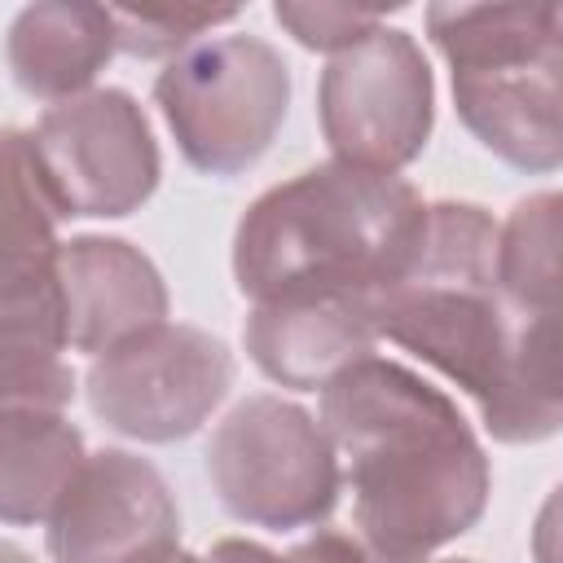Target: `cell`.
<instances>
[{"label": "cell", "mask_w": 563, "mask_h": 563, "mask_svg": "<svg viewBox=\"0 0 563 563\" xmlns=\"http://www.w3.org/2000/svg\"><path fill=\"white\" fill-rule=\"evenodd\" d=\"M497 220L479 202H427L409 268L365 303L378 339L462 387L501 444H541L563 422L554 312L497 290Z\"/></svg>", "instance_id": "1"}, {"label": "cell", "mask_w": 563, "mask_h": 563, "mask_svg": "<svg viewBox=\"0 0 563 563\" xmlns=\"http://www.w3.org/2000/svg\"><path fill=\"white\" fill-rule=\"evenodd\" d=\"M369 563H427L471 532L493 471L462 409L400 361L365 356L321 387V418Z\"/></svg>", "instance_id": "2"}, {"label": "cell", "mask_w": 563, "mask_h": 563, "mask_svg": "<svg viewBox=\"0 0 563 563\" xmlns=\"http://www.w3.org/2000/svg\"><path fill=\"white\" fill-rule=\"evenodd\" d=\"M427 202L400 176L317 163L264 189L233 233V282L251 303H369L413 260Z\"/></svg>", "instance_id": "3"}, {"label": "cell", "mask_w": 563, "mask_h": 563, "mask_svg": "<svg viewBox=\"0 0 563 563\" xmlns=\"http://www.w3.org/2000/svg\"><path fill=\"white\" fill-rule=\"evenodd\" d=\"M427 35L453 75L466 132L519 172H554L563 158L559 4H431Z\"/></svg>", "instance_id": "4"}, {"label": "cell", "mask_w": 563, "mask_h": 563, "mask_svg": "<svg viewBox=\"0 0 563 563\" xmlns=\"http://www.w3.org/2000/svg\"><path fill=\"white\" fill-rule=\"evenodd\" d=\"M154 106L185 163L229 180L277 141L290 110V66L260 35H216L158 70Z\"/></svg>", "instance_id": "5"}, {"label": "cell", "mask_w": 563, "mask_h": 563, "mask_svg": "<svg viewBox=\"0 0 563 563\" xmlns=\"http://www.w3.org/2000/svg\"><path fill=\"white\" fill-rule=\"evenodd\" d=\"M202 457L216 501L238 523L268 532L321 523L343 488L325 427L273 391L238 400L216 422Z\"/></svg>", "instance_id": "6"}, {"label": "cell", "mask_w": 563, "mask_h": 563, "mask_svg": "<svg viewBox=\"0 0 563 563\" xmlns=\"http://www.w3.org/2000/svg\"><path fill=\"white\" fill-rule=\"evenodd\" d=\"M233 352L198 325L158 321L101 356L84 374L88 409L114 435L176 444L194 435L233 387Z\"/></svg>", "instance_id": "7"}, {"label": "cell", "mask_w": 563, "mask_h": 563, "mask_svg": "<svg viewBox=\"0 0 563 563\" xmlns=\"http://www.w3.org/2000/svg\"><path fill=\"white\" fill-rule=\"evenodd\" d=\"M317 119L334 163L383 176L409 167L435 123V79L418 40L383 22L334 53L317 84Z\"/></svg>", "instance_id": "8"}, {"label": "cell", "mask_w": 563, "mask_h": 563, "mask_svg": "<svg viewBox=\"0 0 563 563\" xmlns=\"http://www.w3.org/2000/svg\"><path fill=\"white\" fill-rule=\"evenodd\" d=\"M31 145L62 220H123L150 202L163 176L150 119L123 88L53 101L31 128Z\"/></svg>", "instance_id": "9"}, {"label": "cell", "mask_w": 563, "mask_h": 563, "mask_svg": "<svg viewBox=\"0 0 563 563\" xmlns=\"http://www.w3.org/2000/svg\"><path fill=\"white\" fill-rule=\"evenodd\" d=\"M44 545L53 563H167L180 550V506L150 457L97 449L53 506Z\"/></svg>", "instance_id": "10"}, {"label": "cell", "mask_w": 563, "mask_h": 563, "mask_svg": "<svg viewBox=\"0 0 563 563\" xmlns=\"http://www.w3.org/2000/svg\"><path fill=\"white\" fill-rule=\"evenodd\" d=\"M57 207L26 128H0V339L66 352L57 303Z\"/></svg>", "instance_id": "11"}, {"label": "cell", "mask_w": 563, "mask_h": 563, "mask_svg": "<svg viewBox=\"0 0 563 563\" xmlns=\"http://www.w3.org/2000/svg\"><path fill=\"white\" fill-rule=\"evenodd\" d=\"M57 303L70 352L101 356L106 347L167 321V282L154 260L106 233H79L57 246Z\"/></svg>", "instance_id": "12"}, {"label": "cell", "mask_w": 563, "mask_h": 563, "mask_svg": "<svg viewBox=\"0 0 563 563\" xmlns=\"http://www.w3.org/2000/svg\"><path fill=\"white\" fill-rule=\"evenodd\" d=\"M374 325L352 299H282L251 303L242 347L264 378L290 391H321L347 365L374 356Z\"/></svg>", "instance_id": "13"}, {"label": "cell", "mask_w": 563, "mask_h": 563, "mask_svg": "<svg viewBox=\"0 0 563 563\" xmlns=\"http://www.w3.org/2000/svg\"><path fill=\"white\" fill-rule=\"evenodd\" d=\"M114 57V22L106 4L44 0L26 4L4 35V66L26 97L66 101L92 88Z\"/></svg>", "instance_id": "14"}, {"label": "cell", "mask_w": 563, "mask_h": 563, "mask_svg": "<svg viewBox=\"0 0 563 563\" xmlns=\"http://www.w3.org/2000/svg\"><path fill=\"white\" fill-rule=\"evenodd\" d=\"M84 457V431L66 413H0V523H48Z\"/></svg>", "instance_id": "15"}, {"label": "cell", "mask_w": 563, "mask_h": 563, "mask_svg": "<svg viewBox=\"0 0 563 563\" xmlns=\"http://www.w3.org/2000/svg\"><path fill=\"white\" fill-rule=\"evenodd\" d=\"M559 194L541 189L515 202L497 224V290L523 312H554L559 295Z\"/></svg>", "instance_id": "16"}, {"label": "cell", "mask_w": 563, "mask_h": 563, "mask_svg": "<svg viewBox=\"0 0 563 563\" xmlns=\"http://www.w3.org/2000/svg\"><path fill=\"white\" fill-rule=\"evenodd\" d=\"M75 400V369L57 347L0 339V413H66Z\"/></svg>", "instance_id": "17"}, {"label": "cell", "mask_w": 563, "mask_h": 563, "mask_svg": "<svg viewBox=\"0 0 563 563\" xmlns=\"http://www.w3.org/2000/svg\"><path fill=\"white\" fill-rule=\"evenodd\" d=\"M238 18V9H110L114 22V53L128 57H180L185 48L202 44V35H211L216 26H229Z\"/></svg>", "instance_id": "18"}, {"label": "cell", "mask_w": 563, "mask_h": 563, "mask_svg": "<svg viewBox=\"0 0 563 563\" xmlns=\"http://www.w3.org/2000/svg\"><path fill=\"white\" fill-rule=\"evenodd\" d=\"M391 9L396 4L378 9V4H330V0H317V4L312 0H277L273 4V18L303 48L334 57V53L352 48L356 40H365L374 26H383Z\"/></svg>", "instance_id": "19"}, {"label": "cell", "mask_w": 563, "mask_h": 563, "mask_svg": "<svg viewBox=\"0 0 563 563\" xmlns=\"http://www.w3.org/2000/svg\"><path fill=\"white\" fill-rule=\"evenodd\" d=\"M282 559L286 563H369V554L361 550V541L356 537H343V532H312L308 541H299Z\"/></svg>", "instance_id": "20"}, {"label": "cell", "mask_w": 563, "mask_h": 563, "mask_svg": "<svg viewBox=\"0 0 563 563\" xmlns=\"http://www.w3.org/2000/svg\"><path fill=\"white\" fill-rule=\"evenodd\" d=\"M202 563H286L282 554H273L268 545H260V541H246V537H224V541H216L207 554H202Z\"/></svg>", "instance_id": "21"}, {"label": "cell", "mask_w": 563, "mask_h": 563, "mask_svg": "<svg viewBox=\"0 0 563 563\" xmlns=\"http://www.w3.org/2000/svg\"><path fill=\"white\" fill-rule=\"evenodd\" d=\"M0 563H35L31 550H22L18 541H0Z\"/></svg>", "instance_id": "22"}, {"label": "cell", "mask_w": 563, "mask_h": 563, "mask_svg": "<svg viewBox=\"0 0 563 563\" xmlns=\"http://www.w3.org/2000/svg\"><path fill=\"white\" fill-rule=\"evenodd\" d=\"M167 563H202V559H198V554H185V550H176Z\"/></svg>", "instance_id": "23"}, {"label": "cell", "mask_w": 563, "mask_h": 563, "mask_svg": "<svg viewBox=\"0 0 563 563\" xmlns=\"http://www.w3.org/2000/svg\"><path fill=\"white\" fill-rule=\"evenodd\" d=\"M440 563H475V559H440Z\"/></svg>", "instance_id": "24"}]
</instances>
